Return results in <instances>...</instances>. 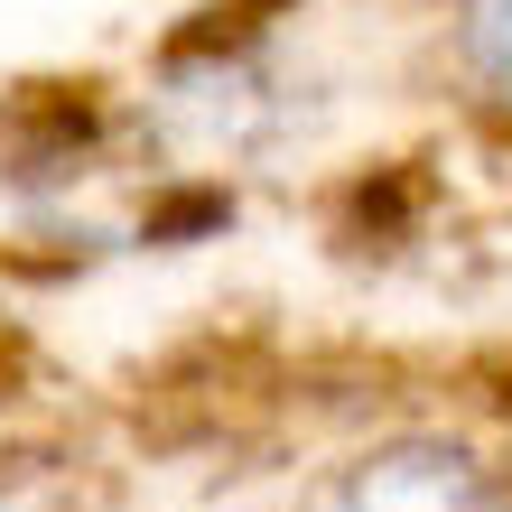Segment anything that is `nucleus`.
Here are the masks:
<instances>
[{
    "label": "nucleus",
    "instance_id": "1",
    "mask_svg": "<svg viewBox=\"0 0 512 512\" xmlns=\"http://www.w3.org/2000/svg\"><path fill=\"white\" fill-rule=\"evenodd\" d=\"M289 512H512V475L447 429H391L317 466Z\"/></svg>",
    "mask_w": 512,
    "mask_h": 512
},
{
    "label": "nucleus",
    "instance_id": "2",
    "mask_svg": "<svg viewBox=\"0 0 512 512\" xmlns=\"http://www.w3.org/2000/svg\"><path fill=\"white\" fill-rule=\"evenodd\" d=\"M438 47H447V75H457L466 112L512 131V0H447Z\"/></svg>",
    "mask_w": 512,
    "mask_h": 512
}]
</instances>
